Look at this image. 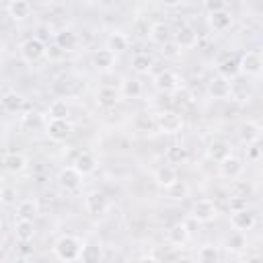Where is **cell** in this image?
Returning <instances> with one entry per match:
<instances>
[{
  "mask_svg": "<svg viewBox=\"0 0 263 263\" xmlns=\"http://www.w3.org/2000/svg\"><path fill=\"white\" fill-rule=\"evenodd\" d=\"M82 240L74 234H62L55 245H53V255L60 261H76L80 259V251H82Z\"/></svg>",
  "mask_w": 263,
  "mask_h": 263,
  "instance_id": "6da1fadb",
  "label": "cell"
},
{
  "mask_svg": "<svg viewBox=\"0 0 263 263\" xmlns=\"http://www.w3.org/2000/svg\"><path fill=\"white\" fill-rule=\"evenodd\" d=\"M154 123H156V129L162 132V134H179L183 129V117L179 113H175V111L158 113Z\"/></svg>",
  "mask_w": 263,
  "mask_h": 263,
  "instance_id": "7a4b0ae2",
  "label": "cell"
},
{
  "mask_svg": "<svg viewBox=\"0 0 263 263\" xmlns=\"http://www.w3.org/2000/svg\"><path fill=\"white\" fill-rule=\"evenodd\" d=\"M216 216H218V208H216V203L212 199L201 197V199L193 201V205H191V218L195 222H201V224L203 222H212Z\"/></svg>",
  "mask_w": 263,
  "mask_h": 263,
  "instance_id": "3957f363",
  "label": "cell"
},
{
  "mask_svg": "<svg viewBox=\"0 0 263 263\" xmlns=\"http://www.w3.org/2000/svg\"><path fill=\"white\" fill-rule=\"evenodd\" d=\"M45 43L39 37H29L21 43V58L25 62H39L45 55Z\"/></svg>",
  "mask_w": 263,
  "mask_h": 263,
  "instance_id": "277c9868",
  "label": "cell"
},
{
  "mask_svg": "<svg viewBox=\"0 0 263 263\" xmlns=\"http://www.w3.org/2000/svg\"><path fill=\"white\" fill-rule=\"evenodd\" d=\"M109 208V199L103 191L95 189V191H88L84 195V210L90 214V216H103Z\"/></svg>",
  "mask_w": 263,
  "mask_h": 263,
  "instance_id": "5b68a950",
  "label": "cell"
},
{
  "mask_svg": "<svg viewBox=\"0 0 263 263\" xmlns=\"http://www.w3.org/2000/svg\"><path fill=\"white\" fill-rule=\"evenodd\" d=\"M238 68L247 76H261V70H263V58H261V53L259 51H247V53H242V58L238 60Z\"/></svg>",
  "mask_w": 263,
  "mask_h": 263,
  "instance_id": "8992f818",
  "label": "cell"
},
{
  "mask_svg": "<svg viewBox=\"0 0 263 263\" xmlns=\"http://www.w3.org/2000/svg\"><path fill=\"white\" fill-rule=\"evenodd\" d=\"M72 123L68 121V117L66 119H49L47 121V125H45V132H47V136H49V140H53V142H64V140H68L70 138V134H72Z\"/></svg>",
  "mask_w": 263,
  "mask_h": 263,
  "instance_id": "52a82bcc",
  "label": "cell"
},
{
  "mask_svg": "<svg viewBox=\"0 0 263 263\" xmlns=\"http://www.w3.org/2000/svg\"><path fill=\"white\" fill-rule=\"evenodd\" d=\"M255 222H257V218H255V214H253L249 208L230 212V224H232V228L238 230V232H247V230H251V228L255 226Z\"/></svg>",
  "mask_w": 263,
  "mask_h": 263,
  "instance_id": "ba28073f",
  "label": "cell"
},
{
  "mask_svg": "<svg viewBox=\"0 0 263 263\" xmlns=\"http://www.w3.org/2000/svg\"><path fill=\"white\" fill-rule=\"evenodd\" d=\"M154 86L162 92H173L181 86V78L173 72V70H162L154 76Z\"/></svg>",
  "mask_w": 263,
  "mask_h": 263,
  "instance_id": "9c48e42d",
  "label": "cell"
},
{
  "mask_svg": "<svg viewBox=\"0 0 263 263\" xmlns=\"http://www.w3.org/2000/svg\"><path fill=\"white\" fill-rule=\"evenodd\" d=\"M154 181H156L158 187L168 189L173 183L179 181V173H177V168H175L173 164L166 162V164H160V166L156 168V173H154Z\"/></svg>",
  "mask_w": 263,
  "mask_h": 263,
  "instance_id": "30bf717a",
  "label": "cell"
},
{
  "mask_svg": "<svg viewBox=\"0 0 263 263\" xmlns=\"http://www.w3.org/2000/svg\"><path fill=\"white\" fill-rule=\"evenodd\" d=\"M173 37H175V43L179 45V49H191V47L197 45V39H199L197 37V31L193 27H189V25L179 27V31Z\"/></svg>",
  "mask_w": 263,
  "mask_h": 263,
  "instance_id": "8fae6325",
  "label": "cell"
},
{
  "mask_svg": "<svg viewBox=\"0 0 263 263\" xmlns=\"http://www.w3.org/2000/svg\"><path fill=\"white\" fill-rule=\"evenodd\" d=\"M58 181L66 191H76L80 187V183H82V175L74 166H64L60 171V175H58Z\"/></svg>",
  "mask_w": 263,
  "mask_h": 263,
  "instance_id": "7c38bea8",
  "label": "cell"
},
{
  "mask_svg": "<svg viewBox=\"0 0 263 263\" xmlns=\"http://www.w3.org/2000/svg\"><path fill=\"white\" fill-rule=\"evenodd\" d=\"M208 25H210V29L216 31V33H222V31L230 29V25H232V14H230V10L222 8V10L210 12V16H208Z\"/></svg>",
  "mask_w": 263,
  "mask_h": 263,
  "instance_id": "4fadbf2b",
  "label": "cell"
},
{
  "mask_svg": "<svg viewBox=\"0 0 263 263\" xmlns=\"http://www.w3.org/2000/svg\"><path fill=\"white\" fill-rule=\"evenodd\" d=\"M242 162H240V158H236L234 154H230V156H226L224 160H220V175L224 177V179H236V177H240V173H242Z\"/></svg>",
  "mask_w": 263,
  "mask_h": 263,
  "instance_id": "5bb4252c",
  "label": "cell"
},
{
  "mask_svg": "<svg viewBox=\"0 0 263 263\" xmlns=\"http://www.w3.org/2000/svg\"><path fill=\"white\" fill-rule=\"evenodd\" d=\"M2 166L8 171V173H23L27 168V156L23 152H6L2 156Z\"/></svg>",
  "mask_w": 263,
  "mask_h": 263,
  "instance_id": "9a60e30c",
  "label": "cell"
},
{
  "mask_svg": "<svg viewBox=\"0 0 263 263\" xmlns=\"http://www.w3.org/2000/svg\"><path fill=\"white\" fill-rule=\"evenodd\" d=\"M14 236L18 242H31L35 238V224L27 218H16L14 222Z\"/></svg>",
  "mask_w": 263,
  "mask_h": 263,
  "instance_id": "2e32d148",
  "label": "cell"
},
{
  "mask_svg": "<svg viewBox=\"0 0 263 263\" xmlns=\"http://www.w3.org/2000/svg\"><path fill=\"white\" fill-rule=\"evenodd\" d=\"M208 95L212 99H226L230 95V80L224 76H216L208 84Z\"/></svg>",
  "mask_w": 263,
  "mask_h": 263,
  "instance_id": "e0dca14e",
  "label": "cell"
},
{
  "mask_svg": "<svg viewBox=\"0 0 263 263\" xmlns=\"http://www.w3.org/2000/svg\"><path fill=\"white\" fill-rule=\"evenodd\" d=\"M238 138L245 144L259 142V138H261V125L257 121H245V123H240L238 125Z\"/></svg>",
  "mask_w": 263,
  "mask_h": 263,
  "instance_id": "ac0fdd59",
  "label": "cell"
},
{
  "mask_svg": "<svg viewBox=\"0 0 263 263\" xmlns=\"http://www.w3.org/2000/svg\"><path fill=\"white\" fill-rule=\"evenodd\" d=\"M166 240L173 245V247H183L187 240H189V228L185 224H173L168 230H166Z\"/></svg>",
  "mask_w": 263,
  "mask_h": 263,
  "instance_id": "d6986e66",
  "label": "cell"
},
{
  "mask_svg": "<svg viewBox=\"0 0 263 263\" xmlns=\"http://www.w3.org/2000/svg\"><path fill=\"white\" fill-rule=\"evenodd\" d=\"M117 101H119V92H117L115 88H111V86H101V88L97 90V105H99L101 109H111V107L117 105Z\"/></svg>",
  "mask_w": 263,
  "mask_h": 263,
  "instance_id": "ffe728a7",
  "label": "cell"
},
{
  "mask_svg": "<svg viewBox=\"0 0 263 263\" xmlns=\"http://www.w3.org/2000/svg\"><path fill=\"white\" fill-rule=\"evenodd\" d=\"M148 35H150V39H152L154 43H158V45H162V43H166V41L173 39V31H171V27H168L166 23H152Z\"/></svg>",
  "mask_w": 263,
  "mask_h": 263,
  "instance_id": "44dd1931",
  "label": "cell"
},
{
  "mask_svg": "<svg viewBox=\"0 0 263 263\" xmlns=\"http://www.w3.org/2000/svg\"><path fill=\"white\" fill-rule=\"evenodd\" d=\"M55 45L62 49V51H72L76 45H78V35L70 29H62L55 33Z\"/></svg>",
  "mask_w": 263,
  "mask_h": 263,
  "instance_id": "7402d4cb",
  "label": "cell"
},
{
  "mask_svg": "<svg viewBox=\"0 0 263 263\" xmlns=\"http://www.w3.org/2000/svg\"><path fill=\"white\" fill-rule=\"evenodd\" d=\"M230 154H232V148H230V144L224 142V140H214V142L208 146V156H210L214 162H220V160H224V158L230 156Z\"/></svg>",
  "mask_w": 263,
  "mask_h": 263,
  "instance_id": "603a6c76",
  "label": "cell"
},
{
  "mask_svg": "<svg viewBox=\"0 0 263 263\" xmlns=\"http://www.w3.org/2000/svg\"><path fill=\"white\" fill-rule=\"evenodd\" d=\"M187 158H189L187 148H185V146H179V144L168 146L166 152H164V160H166L168 164H173V166H177V164H185Z\"/></svg>",
  "mask_w": 263,
  "mask_h": 263,
  "instance_id": "cb8c5ba5",
  "label": "cell"
},
{
  "mask_svg": "<svg viewBox=\"0 0 263 263\" xmlns=\"http://www.w3.org/2000/svg\"><path fill=\"white\" fill-rule=\"evenodd\" d=\"M74 168L84 177V175H90V173H95V168H97V158L90 154V152H80L78 156H76V160H74Z\"/></svg>",
  "mask_w": 263,
  "mask_h": 263,
  "instance_id": "d4e9b609",
  "label": "cell"
},
{
  "mask_svg": "<svg viewBox=\"0 0 263 263\" xmlns=\"http://www.w3.org/2000/svg\"><path fill=\"white\" fill-rule=\"evenodd\" d=\"M31 2L29 0H10L8 4V14L14 18V21H25L27 16H31Z\"/></svg>",
  "mask_w": 263,
  "mask_h": 263,
  "instance_id": "484cf974",
  "label": "cell"
},
{
  "mask_svg": "<svg viewBox=\"0 0 263 263\" xmlns=\"http://www.w3.org/2000/svg\"><path fill=\"white\" fill-rule=\"evenodd\" d=\"M216 70H218V76H224V78H236L238 74H240V68H238V60L236 58H224V60H220L218 62V66H216Z\"/></svg>",
  "mask_w": 263,
  "mask_h": 263,
  "instance_id": "4316f807",
  "label": "cell"
},
{
  "mask_svg": "<svg viewBox=\"0 0 263 263\" xmlns=\"http://www.w3.org/2000/svg\"><path fill=\"white\" fill-rule=\"evenodd\" d=\"M113 64H115V53H113L111 49L105 47V49L95 51V55H92V66H95L97 70H111Z\"/></svg>",
  "mask_w": 263,
  "mask_h": 263,
  "instance_id": "83f0119b",
  "label": "cell"
},
{
  "mask_svg": "<svg viewBox=\"0 0 263 263\" xmlns=\"http://www.w3.org/2000/svg\"><path fill=\"white\" fill-rule=\"evenodd\" d=\"M127 47H129V37H127L125 33L115 31V33H111V35L107 37V49H111L113 53H121V51H125Z\"/></svg>",
  "mask_w": 263,
  "mask_h": 263,
  "instance_id": "f1b7e54d",
  "label": "cell"
},
{
  "mask_svg": "<svg viewBox=\"0 0 263 263\" xmlns=\"http://www.w3.org/2000/svg\"><path fill=\"white\" fill-rule=\"evenodd\" d=\"M228 97H232L238 103H249L251 97H253V90L245 82H230V95Z\"/></svg>",
  "mask_w": 263,
  "mask_h": 263,
  "instance_id": "f546056e",
  "label": "cell"
},
{
  "mask_svg": "<svg viewBox=\"0 0 263 263\" xmlns=\"http://www.w3.org/2000/svg\"><path fill=\"white\" fill-rule=\"evenodd\" d=\"M154 66V60L148 55V53H136L132 58V70L136 74H148Z\"/></svg>",
  "mask_w": 263,
  "mask_h": 263,
  "instance_id": "4dcf8cb0",
  "label": "cell"
},
{
  "mask_svg": "<svg viewBox=\"0 0 263 263\" xmlns=\"http://www.w3.org/2000/svg\"><path fill=\"white\" fill-rule=\"evenodd\" d=\"M0 105H2L4 111L16 113V111H21V107H23V97L16 95V92H4V95L0 97Z\"/></svg>",
  "mask_w": 263,
  "mask_h": 263,
  "instance_id": "1f68e13d",
  "label": "cell"
},
{
  "mask_svg": "<svg viewBox=\"0 0 263 263\" xmlns=\"http://www.w3.org/2000/svg\"><path fill=\"white\" fill-rule=\"evenodd\" d=\"M37 214H39V205H37L35 199H23V201L16 205V218L33 220Z\"/></svg>",
  "mask_w": 263,
  "mask_h": 263,
  "instance_id": "d6a6232c",
  "label": "cell"
},
{
  "mask_svg": "<svg viewBox=\"0 0 263 263\" xmlns=\"http://www.w3.org/2000/svg\"><path fill=\"white\" fill-rule=\"evenodd\" d=\"M47 115H49V119H66V117L70 115V105H68L64 99H55V101L49 105Z\"/></svg>",
  "mask_w": 263,
  "mask_h": 263,
  "instance_id": "836d02e7",
  "label": "cell"
},
{
  "mask_svg": "<svg viewBox=\"0 0 263 263\" xmlns=\"http://www.w3.org/2000/svg\"><path fill=\"white\" fill-rule=\"evenodd\" d=\"M121 95L125 99H138L142 95V82L138 78H125L121 84Z\"/></svg>",
  "mask_w": 263,
  "mask_h": 263,
  "instance_id": "e575fe53",
  "label": "cell"
},
{
  "mask_svg": "<svg viewBox=\"0 0 263 263\" xmlns=\"http://www.w3.org/2000/svg\"><path fill=\"white\" fill-rule=\"evenodd\" d=\"M197 261H201V263H216V261H220V251H218V247H214V245H203V247H199V251H197Z\"/></svg>",
  "mask_w": 263,
  "mask_h": 263,
  "instance_id": "d590c367",
  "label": "cell"
},
{
  "mask_svg": "<svg viewBox=\"0 0 263 263\" xmlns=\"http://www.w3.org/2000/svg\"><path fill=\"white\" fill-rule=\"evenodd\" d=\"M41 125H43V117H41L37 111H29V113L23 115V127H27V129H37V127H41Z\"/></svg>",
  "mask_w": 263,
  "mask_h": 263,
  "instance_id": "8d00e7d4",
  "label": "cell"
},
{
  "mask_svg": "<svg viewBox=\"0 0 263 263\" xmlns=\"http://www.w3.org/2000/svg\"><path fill=\"white\" fill-rule=\"evenodd\" d=\"M80 259L82 261H99L101 259V247H97V245H82Z\"/></svg>",
  "mask_w": 263,
  "mask_h": 263,
  "instance_id": "74e56055",
  "label": "cell"
},
{
  "mask_svg": "<svg viewBox=\"0 0 263 263\" xmlns=\"http://www.w3.org/2000/svg\"><path fill=\"white\" fill-rule=\"evenodd\" d=\"M134 125L140 129V132H148V129H152V127H156V123H154V119H150L148 117V113H140L138 117H136V121H134Z\"/></svg>",
  "mask_w": 263,
  "mask_h": 263,
  "instance_id": "f35d334b",
  "label": "cell"
},
{
  "mask_svg": "<svg viewBox=\"0 0 263 263\" xmlns=\"http://www.w3.org/2000/svg\"><path fill=\"white\" fill-rule=\"evenodd\" d=\"M247 160L249 162H259L261 160V146L259 142H253V144H247Z\"/></svg>",
  "mask_w": 263,
  "mask_h": 263,
  "instance_id": "ab89813d",
  "label": "cell"
},
{
  "mask_svg": "<svg viewBox=\"0 0 263 263\" xmlns=\"http://www.w3.org/2000/svg\"><path fill=\"white\" fill-rule=\"evenodd\" d=\"M226 245H228V249H232V251H240V249H245V236H242V232L232 234V236L226 240Z\"/></svg>",
  "mask_w": 263,
  "mask_h": 263,
  "instance_id": "60d3db41",
  "label": "cell"
},
{
  "mask_svg": "<svg viewBox=\"0 0 263 263\" xmlns=\"http://www.w3.org/2000/svg\"><path fill=\"white\" fill-rule=\"evenodd\" d=\"M162 53H164V58H177L179 53H181V49H179V45L175 43V41H166V43H162Z\"/></svg>",
  "mask_w": 263,
  "mask_h": 263,
  "instance_id": "b9f144b4",
  "label": "cell"
},
{
  "mask_svg": "<svg viewBox=\"0 0 263 263\" xmlns=\"http://www.w3.org/2000/svg\"><path fill=\"white\" fill-rule=\"evenodd\" d=\"M203 8L205 12H216V10H222L226 8V0H203Z\"/></svg>",
  "mask_w": 263,
  "mask_h": 263,
  "instance_id": "7bdbcfd3",
  "label": "cell"
},
{
  "mask_svg": "<svg viewBox=\"0 0 263 263\" xmlns=\"http://www.w3.org/2000/svg\"><path fill=\"white\" fill-rule=\"evenodd\" d=\"M168 193H171V197H175V199H183V195L187 193V187L177 181V183H173V185L168 187Z\"/></svg>",
  "mask_w": 263,
  "mask_h": 263,
  "instance_id": "ee69618b",
  "label": "cell"
},
{
  "mask_svg": "<svg viewBox=\"0 0 263 263\" xmlns=\"http://www.w3.org/2000/svg\"><path fill=\"white\" fill-rule=\"evenodd\" d=\"M228 208H230V212H234V210H242V208H247V199H245L242 195H232L230 201H228Z\"/></svg>",
  "mask_w": 263,
  "mask_h": 263,
  "instance_id": "f6af8a7d",
  "label": "cell"
},
{
  "mask_svg": "<svg viewBox=\"0 0 263 263\" xmlns=\"http://www.w3.org/2000/svg\"><path fill=\"white\" fill-rule=\"evenodd\" d=\"M2 199L4 201H12V189H4L2 191Z\"/></svg>",
  "mask_w": 263,
  "mask_h": 263,
  "instance_id": "bcb514c9",
  "label": "cell"
},
{
  "mask_svg": "<svg viewBox=\"0 0 263 263\" xmlns=\"http://www.w3.org/2000/svg\"><path fill=\"white\" fill-rule=\"evenodd\" d=\"M160 2H162L164 6H177V4L181 2V0H160Z\"/></svg>",
  "mask_w": 263,
  "mask_h": 263,
  "instance_id": "7dc6e473",
  "label": "cell"
},
{
  "mask_svg": "<svg viewBox=\"0 0 263 263\" xmlns=\"http://www.w3.org/2000/svg\"><path fill=\"white\" fill-rule=\"evenodd\" d=\"M2 247H4V234H2V230H0V251H2Z\"/></svg>",
  "mask_w": 263,
  "mask_h": 263,
  "instance_id": "c3c4849f",
  "label": "cell"
},
{
  "mask_svg": "<svg viewBox=\"0 0 263 263\" xmlns=\"http://www.w3.org/2000/svg\"><path fill=\"white\" fill-rule=\"evenodd\" d=\"M99 2H107V0H99Z\"/></svg>",
  "mask_w": 263,
  "mask_h": 263,
  "instance_id": "681fc988",
  "label": "cell"
},
{
  "mask_svg": "<svg viewBox=\"0 0 263 263\" xmlns=\"http://www.w3.org/2000/svg\"><path fill=\"white\" fill-rule=\"evenodd\" d=\"M0 181H2V173H0Z\"/></svg>",
  "mask_w": 263,
  "mask_h": 263,
  "instance_id": "f907efd6",
  "label": "cell"
},
{
  "mask_svg": "<svg viewBox=\"0 0 263 263\" xmlns=\"http://www.w3.org/2000/svg\"><path fill=\"white\" fill-rule=\"evenodd\" d=\"M43 2H49V0H43Z\"/></svg>",
  "mask_w": 263,
  "mask_h": 263,
  "instance_id": "816d5d0a",
  "label": "cell"
}]
</instances>
